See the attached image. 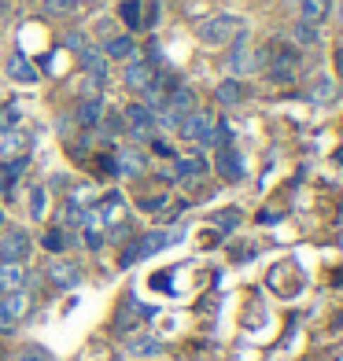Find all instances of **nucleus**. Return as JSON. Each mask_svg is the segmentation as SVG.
Here are the masks:
<instances>
[{"mask_svg": "<svg viewBox=\"0 0 343 361\" xmlns=\"http://www.w3.org/2000/svg\"><path fill=\"white\" fill-rule=\"evenodd\" d=\"M129 350H137V354H155L159 343H155V339H133V343H129Z\"/></svg>", "mask_w": 343, "mask_h": 361, "instance_id": "nucleus-31", "label": "nucleus"}, {"mask_svg": "<svg viewBox=\"0 0 343 361\" xmlns=\"http://www.w3.org/2000/svg\"><path fill=\"white\" fill-rule=\"evenodd\" d=\"M104 56H111V59H133L137 44H133V37H111L104 44Z\"/></svg>", "mask_w": 343, "mask_h": 361, "instance_id": "nucleus-16", "label": "nucleus"}, {"mask_svg": "<svg viewBox=\"0 0 343 361\" xmlns=\"http://www.w3.org/2000/svg\"><path fill=\"white\" fill-rule=\"evenodd\" d=\"M336 71H339V74H343V44H339V48H336Z\"/></svg>", "mask_w": 343, "mask_h": 361, "instance_id": "nucleus-36", "label": "nucleus"}, {"mask_svg": "<svg viewBox=\"0 0 343 361\" xmlns=\"http://www.w3.org/2000/svg\"><path fill=\"white\" fill-rule=\"evenodd\" d=\"M177 129H181V137H185V140L210 144V133H215V114H210V111H188Z\"/></svg>", "mask_w": 343, "mask_h": 361, "instance_id": "nucleus-4", "label": "nucleus"}, {"mask_svg": "<svg viewBox=\"0 0 343 361\" xmlns=\"http://www.w3.org/2000/svg\"><path fill=\"white\" fill-rule=\"evenodd\" d=\"M177 240H181V233H148V236H140L129 251H122V266H133V262L148 258V255H155L162 247H170V243H177Z\"/></svg>", "mask_w": 343, "mask_h": 361, "instance_id": "nucleus-3", "label": "nucleus"}, {"mask_svg": "<svg viewBox=\"0 0 343 361\" xmlns=\"http://www.w3.org/2000/svg\"><path fill=\"white\" fill-rule=\"evenodd\" d=\"M96 218H104V221H119V218H122V195H119V192L104 195V200L96 203Z\"/></svg>", "mask_w": 343, "mask_h": 361, "instance_id": "nucleus-17", "label": "nucleus"}, {"mask_svg": "<svg viewBox=\"0 0 343 361\" xmlns=\"http://www.w3.org/2000/svg\"><path fill=\"white\" fill-rule=\"evenodd\" d=\"M122 122L129 126V133H133L137 140H148L155 133V111H148L144 104H129L122 111Z\"/></svg>", "mask_w": 343, "mask_h": 361, "instance_id": "nucleus-5", "label": "nucleus"}, {"mask_svg": "<svg viewBox=\"0 0 343 361\" xmlns=\"http://www.w3.org/2000/svg\"><path fill=\"white\" fill-rule=\"evenodd\" d=\"M195 34H200L203 44H229V41H236L243 34V23L236 19V15H215V19L200 23Z\"/></svg>", "mask_w": 343, "mask_h": 361, "instance_id": "nucleus-2", "label": "nucleus"}, {"mask_svg": "<svg viewBox=\"0 0 343 361\" xmlns=\"http://www.w3.org/2000/svg\"><path fill=\"white\" fill-rule=\"evenodd\" d=\"M215 96H218L222 104L233 107V104H240V100H243V89H240V81H222V85L215 89Z\"/></svg>", "mask_w": 343, "mask_h": 361, "instance_id": "nucleus-22", "label": "nucleus"}, {"mask_svg": "<svg viewBox=\"0 0 343 361\" xmlns=\"http://www.w3.org/2000/svg\"><path fill=\"white\" fill-rule=\"evenodd\" d=\"M81 67L89 71L92 81H104L107 78V59H104V52H96V48H81Z\"/></svg>", "mask_w": 343, "mask_h": 361, "instance_id": "nucleus-11", "label": "nucleus"}, {"mask_svg": "<svg viewBox=\"0 0 343 361\" xmlns=\"http://www.w3.org/2000/svg\"><path fill=\"white\" fill-rule=\"evenodd\" d=\"M52 281L63 284V288H74L81 281V273H78V266H71V262H56V266H52Z\"/></svg>", "mask_w": 343, "mask_h": 361, "instance_id": "nucleus-21", "label": "nucleus"}, {"mask_svg": "<svg viewBox=\"0 0 343 361\" xmlns=\"http://www.w3.org/2000/svg\"><path fill=\"white\" fill-rule=\"evenodd\" d=\"M23 314H26V295L23 291H11L8 299H0V332H8Z\"/></svg>", "mask_w": 343, "mask_h": 361, "instance_id": "nucleus-8", "label": "nucleus"}, {"mask_svg": "<svg viewBox=\"0 0 343 361\" xmlns=\"http://www.w3.org/2000/svg\"><path fill=\"white\" fill-rule=\"evenodd\" d=\"M148 78H152V67L148 63H140V59H133L126 67V85H133V89H144L148 85Z\"/></svg>", "mask_w": 343, "mask_h": 361, "instance_id": "nucleus-20", "label": "nucleus"}, {"mask_svg": "<svg viewBox=\"0 0 343 361\" xmlns=\"http://www.w3.org/2000/svg\"><path fill=\"white\" fill-rule=\"evenodd\" d=\"M19 361H48V354H41V350H26Z\"/></svg>", "mask_w": 343, "mask_h": 361, "instance_id": "nucleus-35", "label": "nucleus"}, {"mask_svg": "<svg viewBox=\"0 0 343 361\" xmlns=\"http://www.w3.org/2000/svg\"><path fill=\"white\" fill-rule=\"evenodd\" d=\"M215 225L222 228V233H233V228L240 225V214L236 210H222V214H215Z\"/></svg>", "mask_w": 343, "mask_h": 361, "instance_id": "nucleus-26", "label": "nucleus"}, {"mask_svg": "<svg viewBox=\"0 0 343 361\" xmlns=\"http://www.w3.org/2000/svg\"><path fill=\"white\" fill-rule=\"evenodd\" d=\"M85 243H89L92 251H96V247H100V243H104V236H100V233H92V228H89V233H85Z\"/></svg>", "mask_w": 343, "mask_h": 361, "instance_id": "nucleus-34", "label": "nucleus"}, {"mask_svg": "<svg viewBox=\"0 0 343 361\" xmlns=\"http://www.w3.org/2000/svg\"><path fill=\"white\" fill-rule=\"evenodd\" d=\"M140 170H144V155L140 152H122L119 173H140Z\"/></svg>", "mask_w": 343, "mask_h": 361, "instance_id": "nucleus-24", "label": "nucleus"}, {"mask_svg": "<svg viewBox=\"0 0 343 361\" xmlns=\"http://www.w3.org/2000/svg\"><path fill=\"white\" fill-rule=\"evenodd\" d=\"M26 147H30V137L23 129H4L0 133V159H19L26 155Z\"/></svg>", "mask_w": 343, "mask_h": 361, "instance_id": "nucleus-10", "label": "nucleus"}, {"mask_svg": "<svg viewBox=\"0 0 343 361\" xmlns=\"http://www.w3.org/2000/svg\"><path fill=\"white\" fill-rule=\"evenodd\" d=\"M44 247L48 251H63V233H48L44 236Z\"/></svg>", "mask_w": 343, "mask_h": 361, "instance_id": "nucleus-32", "label": "nucleus"}, {"mask_svg": "<svg viewBox=\"0 0 343 361\" xmlns=\"http://www.w3.org/2000/svg\"><path fill=\"white\" fill-rule=\"evenodd\" d=\"M30 214L34 218L44 214V188H34V195H30Z\"/></svg>", "mask_w": 343, "mask_h": 361, "instance_id": "nucleus-29", "label": "nucleus"}, {"mask_svg": "<svg viewBox=\"0 0 343 361\" xmlns=\"http://www.w3.org/2000/svg\"><path fill=\"white\" fill-rule=\"evenodd\" d=\"M15 122H19V107L8 104L4 111H0V133H4V129H15Z\"/></svg>", "mask_w": 343, "mask_h": 361, "instance_id": "nucleus-28", "label": "nucleus"}, {"mask_svg": "<svg viewBox=\"0 0 343 361\" xmlns=\"http://www.w3.org/2000/svg\"><path fill=\"white\" fill-rule=\"evenodd\" d=\"M310 96H314V100H318V104H329V100H332V96H336V85H332V81H329V78H318V85H314V89H310Z\"/></svg>", "mask_w": 343, "mask_h": 361, "instance_id": "nucleus-25", "label": "nucleus"}, {"mask_svg": "<svg viewBox=\"0 0 343 361\" xmlns=\"http://www.w3.org/2000/svg\"><path fill=\"white\" fill-rule=\"evenodd\" d=\"M30 255V236L23 228H8V236L0 240V266L4 262H23Z\"/></svg>", "mask_w": 343, "mask_h": 361, "instance_id": "nucleus-6", "label": "nucleus"}, {"mask_svg": "<svg viewBox=\"0 0 343 361\" xmlns=\"http://www.w3.org/2000/svg\"><path fill=\"white\" fill-rule=\"evenodd\" d=\"M177 177H203L207 173V162L203 159H177Z\"/></svg>", "mask_w": 343, "mask_h": 361, "instance_id": "nucleus-23", "label": "nucleus"}, {"mask_svg": "<svg viewBox=\"0 0 343 361\" xmlns=\"http://www.w3.org/2000/svg\"><path fill=\"white\" fill-rule=\"evenodd\" d=\"M167 207V195H152V200H144V210H162Z\"/></svg>", "mask_w": 343, "mask_h": 361, "instance_id": "nucleus-33", "label": "nucleus"}, {"mask_svg": "<svg viewBox=\"0 0 343 361\" xmlns=\"http://www.w3.org/2000/svg\"><path fill=\"white\" fill-rule=\"evenodd\" d=\"M100 114H104V104H100V96H85V100H81V107H78V122L92 129L96 122H100Z\"/></svg>", "mask_w": 343, "mask_h": 361, "instance_id": "nucleus-15", "label": "nucleus"}, {"mask_svg": "<svg viewBox=\"0 0 343 361\" xmlns=\"http://www.w3.org/2000/svg\"><path fill=\"white\" fill-rule=\"evenodd\" d=\"M299 52L296 48H284V44H277V48H266V74L270 81H277V85H288L291 78L299 74Z\"/></svg>", "mask_w": 343, "mask_h": 361, "instance_id": "nucleus-1", "label": "nucleus"}, {"mask_svg": "<svg viewBox=\"0 0 343 361\" xmlns=\"http://www.w3.org/2000/svg\"><path fill=\"white\" fill-rule=\"evenodd\" d=\"M215 170L225 180H240L243 177V162H240V155L233 152V147H218V152H215Z\"/></svg>", "mask_w": 343, "mask_h": 361, "instance_id": "nucleus-9", "label": "nucleus"}, {"mask_svg": "<svg viewBox=\"0 0 343 361\" xmlns=\"http://www.w3.org/2000/svg\"><path fill=\"white\" fill-rule=\"evenodd\" d=\"M299 11H303V23H325L332 11V0H299Z\"/></svg>", "mask_w": 343, "mask_h": 361, "instance_id": "nucleus-13", "label": "nucleus"}, {"mask_svg": "<svg viewBox=\"0 0 343 361\" xmlns=\"http://www.w3.org/2000/svg\"><path fill=\"white\" fill-rule=\"evenodd\" d=\"M258 63H263V56H251V52H248V48H243V41L236 44V52H233V56H229V67H233L236 74H240V71H255V67H258Z\"/></svg>", "mask_w": 343, "mask_h": 361, "instance_id": "nucleus-18", "label": "nucleus"}, {"mask_svg": "<svg viewBox=\"0 0 343 361\" xmlns=\"http://www.w3.org/2000/svg\"><path fill=\"white\" fill-rule=\"evenodd\" d=\"M23 284H26L23 266L19 262H4V266H0V291H19Z\"/></svg>", "mask_w": 343, "mask_h": 361, "instance_id": "nucleus-12", "label": "nucleus"}, {"mask_svg": "<svg viewBox=\"0 0 343 361\" xmlns=\"http://www.w3.org/2000/svg\"><path fill=\"white\" fill-rule=\"evenodd\" d=\"M119 19L129 26V30H144V15H140V0H122L119 8Z\"/></svg>", "mask_w": 343, "mask_h": 361, "instance_id": "nucleus-19", "label": "nucleus"}, {"mask_svg": "<svg viewBox=\"0 0 343 361\" xmlns=\"http://www.w3.org/2000/svg\"><path fill=\"white\" fill-rule=\"evenodd\" d=\"M8 74H11L15 81H26V85H30V81H37V71L26 63L23 52H11V56H8Z\"/></svg>", "mask_w": 343, "mask_h": 361, "instance_id": "nucleus-14", "label": "nucleus"}, {"mask_svg": "<svg viewBox=\"0 0 343 361\" xmlns=\"http://www.w3.org/2000/svg\"><path fill=\"white\" fill-rule=\"evenodd\" d=\"M174 85H177L174 78H167V74H152V78H148V85L140 89V92H144V107H148V111H159L162 104H167V96H170Z\"/></svg>", "mask_w": 343, "mask_h": 361, "instance_id": "nucleus-7", "label": "nucleus"}, {"mask_svg": "<svg viewBox=\"0 0 343 361\" xmlns=\"http://www.w3.org/2000/svg\"><path fill=\"white\" fill-rule=\"evenodd\" d=\"M296 41H299V44H318L314 23H296Z\"/></svg>", "mask_w": 343, "mask_h": 361, "instance_id": "nucleus-27", "label": "nucleus"}, {"mask_svg": "<svg viewBox=\"0 0 343 361\" xmlns=\"http://www.w3.org/2000/svg\"><path fill=\"white\" fill-rule=\"evenodd\" d=\"M74 8V0H44V11H52V15H67Z\"/></svg>", "mask_w": 343, "mask_h": 361, "instance_id": "nucleus-30", "label": "nucleus"}]
</instances>
